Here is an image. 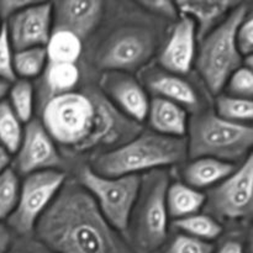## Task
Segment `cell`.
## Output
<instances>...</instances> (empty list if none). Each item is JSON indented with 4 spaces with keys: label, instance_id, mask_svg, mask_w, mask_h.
Here are the masks:
<instances>
[{
    "label": "cell",
    "instance_id": "1",
    "mask_svg": "<svg viewBox=\"0 0 253 253\" xmlns=\"http://www.w3.org/2000/svg\"><path fill=\"white\" fill-rule=\"evenodd\" d=\"M54 253H133L79 183L66 182L34 230Z\"/></svg>",
    "mask_w": 253,
    "mask_h": 253
},
{
    "label": "cell",
    "instance_id": "2",
    "mask_svg": "<svg viewBox=\"0 0 253 253\" xmlns=\"http://www.w3.org/2000/svg\"><path fill=\"white\" fill-rule=\"evenodd\" d=\"M187 140L156 132L138 133L113 150L99 155L91 170L104 177H123L163 169L187 157Z\"/></svg>",
    "mask_w": 253,
    "mask_h": 253
},
{
    "label": "cell",
    "instance_id": "3",
    "mask_svg": "<svg viewBox=\"0 0 253 253\" xmlns=\"http://www.w3.org/2000/svg\"><path fill=\"white\" fill-rule=\"evenodd\" d=\"M187 155L190 158H215L235 165L246 160L253 145V127L204 111L188 121Z\"/></svg>",
    "mask_w": 253,
    "mask_h": 253
},
{
    "label": "cell",
    "instance_id": "4",
    "mask_svg": "<svg viewBox=\"0 0 253 253\" xmlns=\"http://www.w3.org/2000/svg\"><path fill=\"white\" fill-rule=\"evenodd\" d=\"M249 14L247 5L239 2L212 31L200 40L194 63L212 94H219L230 76L244 64L245 58L236 46V31Z\"/></svg>",
    "mask_w": 253,
    "mask_h": 253
},
{
    "label": "cell",
    "instance_id": "5",
    "mask_svg": "<svg viewBox=\"0 0 253 253\" xmlns=\"http://www.w3.org/2000/svg\"><path fill=\"white\" fill-rule=\"evenodd\" d=\"M41 123L54 142L88 151L96 124L93 94L69 91L52 95L42 111Z\"/></svg>",
    "mask_w": 253,
    "mask_h": 253
},
{
    "label": "cell",
    "instance_id": "6",
    "mask_svg": "<svg viewBox=\"0 0 253 253\" xmlns=\"http://www.w3.org/2000/svg\"><path fill=\"white\" fill-rule=\"evenodd\" d=\"M169 174L165 169L151 170L141 178L140 193L130 217L127 232L142 252H153L165 244L168 235L166 193Z\"/></svg>",
    "mask_w": 253,
    "mask_h": 253
},
{
    "label": "cell",
    "instance_id": "7",
    "mask_svg": "<svg viewBox=\"0 0 253 253\" xmlns=\"http://www.w3.org/2000/svg\"><path fill=\"white\" fill-rule=\"evenodd\" d=\"M78 183L91 195L106 221L120 234H127L140 193V175L104 177L86 167L81 170Z\"/></svg>",
    "mask_w": 253,
    "mask_h": 253
},
{
    "label": "cell",
    "instance_id": "8",
    "mask_svg": "<svg viewBox=\"0 0 253 253\" xmlns=\"http://www.w3.org/2000/svg\"><path fill=\"white\" fill-rule=\"evenodd\" d=\"M64 183L66 175L58 169L26 175L20 185L16 208L7 217L9 229L20 235L32 234L37 221L48 209Z\"/></svg>",
    "mask_w": 253,
    "mask_h": 253
},
{
    "label": "cell",
    "instance_id": "9",
    "mask_svg": "<svg viewBox=\"0 0 253 253\" xmlns=\"http://www.w3.org/2000/svg\"><path fill=\"white\" fill-rule=\"evenodd\" d=\"M252 155L231 174L205 194V214L215 220H240L252 212Z\"/></svg>",
    "mask_w": 253,
    "mask_h": 253
},
{
    "label": "cell",
    "instance_id": "10",
    "mask_svg": "<svg viewBox=\"0 0 253 253\" xmlns=\"http://www.w3.org/2000/svg\"><path fill=\"white\" fill-rule=\"evenodd\" d=\"M155 41L147 32L125 30L109 40L99 54L98 63L105 72H125L140 68L151 58Z\"/></svg>",
    "mask_w": 253,
    "mask_h": 253
},
{
    "label": "cell",
    "instance_id": "11",
    "mask_svg": "<svg viewBox=\"0 0 253 253\" xmlns=\"http://www.w3.org/2000/svg\"><path fill=\"white\" fill-rule=\"evenodd\" d=\"M4 25L14 52L46 47L53 31L52 4L31 2Z\"/></svg>",
    "mask_w": 253,
    "mask_h": 253
},
{
    "label": "cell",
    "instance_id": "12",
    "mask_svg": "<svg viewBox=\"0 0 253 253\" xmlns=\"http://www.w3.org/2000/svg\"><path fill=\"white\" fill-rule=\"evenodd\" d=\"M15 158V172L29 175L42 170L57 169L61 166V156L56 142L42 125L41 120L27 123Z\"/></svg>",
    "mask_w": 253,
    "mask_h": 253
},
{
    "label": "cell",
    "instance_id": "13",
    "mask_svg": "<svg viewBox=\"0 0 253 253\" xmlns=\"http://www.w3.org/2000/svg\"><path fill=\"white\" fill-rule=\"evenodd\" d=\"M100 84L106 98L124 115L137 124L147 118L150 99L133 77L125 72H105Z\"/></svg>",
    "mask_w": 253,
    "mask_h": 253
},
{
    "label": "cell",
    "instance_id": "14",
    "mask_svg": "<svg viewBox=\"0 0 253 253\" xmlns=\"http://www.w3.org/2000/svg\"><path fill=\"white\" fill-rule=\"evenodd\" d=\"M197 40L194 22L182 16L161 52L160 63L166 72L182 76L192 69L197 56Z\"/></svg>",
    "mask_w": 253,
    "mask_h": 253
},
{
    "label": "cell",
    "instance_id": "15",
    "mask_svg": "<svg viewBox=\"0 0 253 253\" xmlns=\"http://www.w3.org/2000/svg\"><path fill=\"white\" fill-rule=\"evenodd\" d=\"M103 12L100 1H57L52 4L53 30H64L83 40L95 30Z\"/></svg>",
    "mask_w": 253,
    "mask_h": 253
},
{
    "label": "cell",
    "instance_id": "16",
    "mask_svg": "<svg viewBox=\"0 0 253 253\" xmlns=\"http://www.w3.org/2000/svg\"><path fill=\"white\" fill-rule=\"evenodd\" d=\"M156 133L183 138L188 130V114L183 106L156 96L150 100L147 118Z\"/></svg>",
    "mask_w": 253,
    "mask_h": 253
},
{
    "label": "cell",
    "instance_id": "17",
    "mask_svg": "<svg viewBox=\"0 0 253 253\" xmlns=\"http://www.w3.org/2000/svg\"><path fill=\"white\" fill-rule=\"evenodd\" d=\"M239 2L229 1H178V12L192 20L197 29V37L202 40L215 29Z\"/></svg>",
    "mask_w": 253,
    "mask_h": 253
},
{
    "label": "cell",
    "instance_id": "18",
    "mask_svg": "<svg viewBox=\"0 0 253 253\" xmlns=\"http://www.w3.org/2000/svg\"><path fill=\"white\" fill-rule=\"evenodd\" d=\"M236 169L235 165L215 158H194L184 166L182 177L185 184L194 189L202 190L204 188H212L229 177Z\"/></svg>",
    "mask_w": 253,
    "mask_h": 253
},
{
    "label": "cell",
    "instance_id": "19",
    "mask_svg": "<svg viewBox=\"0 0 253 253\" xmlns=\"http://www.w3.org/2000/svg\"><path fill=\"white\" fill-rule=\"evenodd\" d=\"M148 86L158 98L173 101L180 106L195 108L198 105L197 91L190 83L177 74L156 72L147 79Z\"/></svg>",
    "mask_w": 253,
    "mask_h": 253
},
{
    "label": "cell",
    "instance_id": "20",
    "mask_svg": "<svg viewBox=\"0 0 253 253\" xmlns=\"http://www.w3.org/2000/svg\"><path fill=\"white\" fill-rule=\"evenodd\" d=\"M168 215L174 220L198 214L204 208L205 194L185 183H169L166 193Z\"/></svg>",
    "mask_w": 253,
    "mask_h": 253
},
{
    "label": "cell",
    "instance_id": "21",
    "mask_svg": "<svg viewBox=\"0 0 253 253\" xmlns=\"http://www.w3.org/2000/svg\"><path fill=\"white\" fill-rule=\"evenodd\" d=\"M49 63H74L82 54L83 43L79 37L64 30H53L46 44Z\"/></svg>",
    "mask_w": 253,
    "mask_h": 253
},
{
    "label": "cell",
    "instance_id": "22",
    "mask_svg": "<svg viewBox=\"0 0 253 253\" xmlns=\"http://www.w3.org/2000/svg\"><path fill=\"white\" fill-rule=\"evenodd\" d=\"M81 73L74 63H49L44 69L47 88L53 95L73 91L78 84Z\"/></svg>",
    "mask_w": 253,
    "mask_h": 253
},
{
    "label": "cell",
    "instance_id": "23",
    "mask_svg": "<svg viewBox=\"0 0 253 253\" xmlns=\"http://www.w3.org/2000/svg\"><path fill=\"white\" fill-rule=\"evenodd\" d=\"M174 225L184 235L205 242L216 240L222 232L221 224L207 214H194L175 220Z\"/></svg>",
    "mask_w": 253,
    "mask_h": 253
},
{
    "label": "cell",
    "instance_id": "24",
    "mask_svg": "<svg viewBox=\"0 0 253 253\" xmlns=\"http://www.w3.org/2000/svg\"><path fill=\"white\" fill-rule=\"evenodd\" d=\"M48 64V57L44 47L21 49L14 52V72L15 76L21 79L30 81L36 78L44 72Z\"/></svg>",
    "mask_w": 253,
    "mask_h": 253
},
{
    "label": "cell",
    "instance_id": "25",
    "mask_svg": "<svg viewBox=\"0 0 253 253\" xmlns=\"http://www.w3.org/2000/svg\"><path fill=\"white\" fill-rule=\"evenodd\" d=\"M22 132V123L14 113L9 101L5 99L0 101V146L12 155L19 148Z\"/></svg>",
    "mask_w": 253,
    "mask_h": 253
},
{
    "label": "cell",
    "instance_id": "26",
    "mask_svg": "<svg viewBox=\"0 0 253 253\" xmlns=\"http://www.w3.org/2000/svg\"><path fill=\"white\" fill-rule=\"evenodd\" d=\"M9 104L21 123L32 120L35 109V89L30 81L20 79L9 89Z\"/></svg>",
    "mask_w": 253,
    "mask_h": 253
},
{
    "label": "cell",
    "instance_id": "27",
    "mask_svg": "<svg viewBox=\"0 0 253 253\" xmlns=\"http://www.w3.org/2000/svg\"><path fill=\"white\" fill-rule=\"evenodd\" d=\"M216 114L224 120L237 124L251 123L253 116V104L251 99L236 98L229 94L217 96Z\"/></svg>",
    "mask_w": 253,
    "mask_h": 253
},
{
    "label": "cell",
    "instance_id": "28",
    "mask_svg": "<svg viewBox=\"0 0 253 253\" xmlns=\"http://www.w3.org/2000/svg\"><path fill=\"white\" fill-rule=\"evenodd\" d=\"M19 175L14 168L0 173V221L7 219L15 210L20 194Z\"/></svg>",
    "mask_w": 253,
    "mask_h": 253
},
{
    "label": "cell",
    "instance_id": "29",
    "mask_svg": "<svg viewBox=\"0 0 253 253\" xmlns=\"http://www.w3.org/2000/svg\"><path fill=\"white\" fill-rule=\"evenodd\" d=\"M229 95L236 98L251 99L253 95V73L252 67L242 64L227 79L226 85Z\"/></svg>",
    "mask_w": 253,
    "mask_h": 253
},
{
    "label": "cell",
    "instance_id": "30",
    "mask_svg": "<svg viewBox=\"0 0 253 253\" xmlns=\"http://www.w3.org/2000/svg\"><path fill=\"white\" fill-rule=\"evenodd\" d=\"M161 253H214L211 242H205L188 235H177Z\"/></svg>",
    "mask_w": 253,
    "mask_h": 253
},
{
    "label": "cell",
    "instance_id": "31",
    "mask_svg": "<svg viewBox=\"0 0 253 253\" xmlns=\"http://www.w3.org/2000/svg\"><path fill=\"white\" fill-rule=\"evenodd\" d=\"M16 76L14 72V49L10 44L5 25L0 32V81L14 83Z\"/></svg>",
    "mask_w": 253,
    "mask_h": 253
},
{
    "label": "cell",
    "instance_id": "32",
    "mask_svg": "<svg viewBox=\"0 0 253 253\" xmlns=\"http://www.w3.org/2000/svg\"><path fill=\"white\" fill-rule=\"evenodd\" d=\"M236 46L244 58L252 56L253 52V17L251 14L240 24L236 31Z\"/></svg>",
    "mask_w": 253,
    "mask_h": 253
},
{
    "label": "cell",
    "instance_id": "33",
    "mask_svg": "<svg viewBox=\"0 0 253 253\" xmlns=\"http://www.w3.org/2000/svg\"><path fill=\"white\" fill-rule=\"evenodd\" d=\"M143 7L148 9L155 14L161 15L166 17H177L178 9L175 2L170 1H142L141 2Z\"/></svg>",
    "mask_w": 253,
    "mask_h": 253
},
{
    "label": "cell",
    "instance_id": "34",
    "mask_svg": "<svg viewBox=\"0 0 253 253\" xmlns=\"http://www.w3.org/2000/svg\"><path fill=\"white\" fill-rule=\"evenodd\" d=\"M32 1H20V0H1L0 1V20H9L15 14L31 4Z\"/></svg>",
    "mask_w": 253,
    "mask_h": 253
},
{
    "label": "cell",
    "instance_id": "35",
    "mask_svg": "<svg viewBox=\"0 0 253 253\" xmlns=\"http://www.w3.org/2000/svg\"><path fill=\"white\" fill-rule=\"evenodd\" d=\"M10 245H11V230L7 225L0 221V253L9 252Z\"/></svg>",
    "mask_w": 253,
    "mask_h": 253
},
{
    "label": "cell",
    "instance_id": "36",
    "mask_svg": "<svg viewBox=\"0 0 253 253\" xmlns=\"http://www.w3.org/2000/svg\"><path fill=\"white\" fill-rule=\"evenodd\" d=\"M217 253H245V250L236 240H227L220 246Z\"/></svg>",
    "mask_w": 253,
    "mask_h": 253
},
{
    "label": "cell",
    "instance_id": "37",
    "mask_svg": "<svg viewBox=\"0 0 253 253\" xmlns=\"http://www.w3.org/2000/svg\"><path fill=\"white\" fill-rule=\"evenodd\" d=\"M10 162H11V155L2 146H0V173L9 168Z\"/></svg>",
    "mask_w": 253,
    "mask_h": 253
},
{
    "label": "cell",
    "instance_id": "38",
    "mask_svg": "<svg viewBox=\"0 0 253 253\" xmlns=\"http://www.w3.org/2000/svg\"><path fill=\"white\" fill-rule=\"evenodd\" d=\"M43 247V246H42ZM42 247L32 246V245H27V246H20L11 253H46Z\"/></svg>",
    "mask_w": 253,
    "mask_h": 253
},
{
    "label": "cell",
    "instance_id": "39",
    "mask_svg": "<svg viewBox=\"0 0 253 253\" xmlns=\"http://www.w3.org/2000/svg\"><path fill=\"white\" fill-rule=\"evenodd\" d=\"M9 89H10V83L4 81H0V101L4 100L5 96L7 95L9 93Z\"/></svg>",
    "mask_w": 253,
    "mask_h": 253
},
{
    "label": "cell",
    "instance_id": "40",
    "mask_svg": "<svg viewBox=\"0 0 253 253\" xmlns=\"http://www.w3.org/2000/svg\"><path fill=\"white\" fill-rule=\"evenodd\" d=\"M2 26H4V24H1V20H0V32H1V30H2Z\"/></svg>",
    "mask_w": 253,
    "mask_h": 253
}]
</instances>
